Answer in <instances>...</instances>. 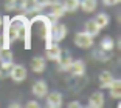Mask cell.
<instances>
[{
	"mask_svg": "<svg viewBox=\"0 0 121 108\" xmlns=\"http://www.w3.org/2000/svg\"><path fill=\"white\" fill-rule=\"evenodd\" d=\"M30 22H31V26L37 28V36L45 42V48L50 46L53 43V40H51V26H53V23L47 17V14H42V12L36 14L33 16V19H30Z\"/></svg>",
	"mask_w": 121,
	"mask_h": 108,
	"instance_id": "obj_1",
	"label": "cell"
},
{
	"mask_svg": "<svg viewBox=\"0 0 121 108\" xmlns=\"http://www.w3.org/2000/svg\"><path fill=\"white\" fill-rule=\"evenodd\" d=\"M47 9H48V12H47V17L51 20V23H56L59 19H62L67 12H65L64 9V5L60 3V2H56V3H51L47 6Z\"/></svg>",
	"mask_w": 121,
	"mask_h": 108,
	"instance_id": "obj_2",
	"label": "cell"
},
{
	"mask_svg": "<svg viewBox=\"0 0 121 108\" xmlns=\"http://www.w3.org/2000/svg\"><path fill=\"white\" fill-rule=\"evenodd\" d=\"M75 45L81 49H89L95 45V42H93V37L90 34H87L86 31H81L75 34Z\"/></svg>",
	"mask_w": 121,
	"mask_h": 108,
	"instance_id": "obj_3",
	"label": "cell"
},
{
	"mask_svg": "<svg viewBox=\"0 0 121 108\" xmlns=\"http://www.w3.org/2000/svg\"><path fill=\"white\" fill-rule=\"evenodd\" d=\"M65 37H67V26L64 23H59V22L53 23V26H51V40H53V43L62 42Z\"/></svg>",
	"mask_w": 121,
	"mask_h": 108,
	"instance_id": "obj_4",
	"label": "cell"
},
{
	"mask_svg": "<svg viewBox=\"0 0 121 108\" xmlns=\"http://www.w3.org/2000/svg\"><path fill=\"white\" fill-rule=\"evenodd\" d=\"M28 77V71L23 65H13V68L9 70V79H13L16 84H20Z\"/></svg>",
	"mask_w": 121,
	"mask_h": 108,
	"instance_id": "obj_5",
	"label": "cell"
},
{
	"mask_svg": "<svg viewBox=\"0 0 121 108\" xmlns=\"http://www.w3.org/2000/svg\"><path fill=\"white\" fill-rule=\"evenodd\" d=\"M45 100H47V107L50 108H59L64 104V97L59 91H51V93L48 91L45 96Z\"/></svg>",
	"mask_w": 121,
	"mask_h": 108,
	"instance_id": "obj_6",
	"label": "cell"
},
{
	"mask_svg": "<svg viewBox=\"0 0 121 108\" xmlns=\"http://www.w3.org/2000/svg\"><path fill=\"white\" fill-rule=\"evenodd\" d=\"M31 93L34 94L37 99H43L48 93V85L45 80H36L31 87Z\"/></svg>",
	"mask_w": 121,
	"mask_h": 108,
	"instance_id": "obj_7",
	"label": "cell"
},
{
	"mask_svg": "<svg viewBox=\"0 0 121 108\" xmlns=\"http://www.w3.org/2000/svg\"><path fill=\"white\" fill-rule=\"evenodd\" d=\"M71 62H73V57H71V54L68 51H62V54H60V57L56 60L57 63V68H59V71H68L70 70V65Z\"/></svg>",
	"mask_w": 121,
	"mask_h": 108,
	"instance_id": "obj_8",
	"label": "cell"
},
{
	"mask_svg": "<svg viewBox=\"0 0 121 108\" xmlns=\"http://www.w3.org/2000/svg\"><path fill=\"white\" fill-rule=\"evenodd\" d=\"M60 54H62V48L57 46V43H51L50 46H47V48H45V59L47 60L56 62V60L60 57Z\"/></svg>",
	"mask_w": 121,
	"mask_h": 108,
	"instance_id": "obj_9",
	"label": "cell"
},
{
	"mask_svg": "<svg viewBox=\"0 0 121 108\" xmlns=\"http://www.w3.org/2000/svg\"><path fill=\"white\" fill-rule=\"evenodd\" d=\"M30 66H31V70L34 71V73L40 74V73H43V71L47 70V59L42 57V56H34L31 59Z\"/></svg>",
	"mask_w": 121,
	"mask_h": 108,
	"instance_id": "obj_10",
	"label": "cell"
},
{
	"mask_svg": "<svg viewBox=\"0 0 121 108\" xmlns=\"http://www.w3.org/2000/svg\"><path fill=\"white\" fill-rule=\"evenodd\" d=\"M68 71H70L75 77H82L84 74H86V62H84V60H79V59L73 60Z\"/></svg>",
	"mask_w": 121,
	"mask_h": 108,
	"instance_id": "obj_11",
	"label": "cell"
},
{
	"mask_svg": "<svg viewBox=\"0 0 121 108\" xmlns=\"http://www.w3.org/2000/svg\"><path fill=\"white\" fill-rule=\"evenodd\" d=\"M104 104H106L104 94L99 93V91L93 93L92 96H90V99H89V107L90 108H101V107H104Z\"/></svg>",
	"mask_w": 121,
	"mask_h": 108,
	"instance_id": "obj_12",
	"label": "cell"
},
{
	"mask_svg": "<svg viewBox=\"0 0 121 108\" xmlns=\"http://www.w3.org/2000/svg\"><path fill=\"white\" fill-rule=\"evenodd\" d=\"M98 80H99L101 90H107V88L112 85V82H113V74H112L110 71H103V73L98 76Z\"/></svg>",
	"mask_w": 121,
	"mask_h": 108,
	"instance_id": "obj_13",
	"label": "cell"
},
{
	"mask_svg": "<svg viewBox=\"0 0 121 108\" xmlns=\"http://www.w3.org/2000/svg\"><path fill=\"white\" fill-rule=\"evenodd\" d=\"M107 90H109V96H110L112 99L120 100V97H121V80L120 79H113L112 85L107 88Z\"/></svg>",
	"mask_w": 121,
	"mask_h": 108,
	"instance_id": "obj_14",
	"label": "cell"
},
{
	"mask_svg": "<svg viewBox=\"0 0 121 108\" xmlns=\"http://www.w3.org/2000/svg\"><path fill=\"white\" fill-rule=\"evenodd\" d=\"M79 8H81L84 12H87V14L95 12L96 8H98V0H81V2H79Z\"/></svg>",
	"mask_w": 121,
	"mask_h": 108,
	"instance_id": "obj_15",
	"label": "cell"
},
{
	"mask_svg": "<svg viewBox=\"0 0 121 108\" xmlns=\"http://www.w3.org/2000/svg\"><path fill=\"white\" fill-rule=\"evenodd\" d=\"M99 48L103 49V51H107V52L113 51V48H115L113 37H110V36H104V37L101 39V42H99Z\"/></svg>",
	"mask_w": 121,
	"mask_h": 108,
	"instance_id": "obj_16",
	"label": "cell"
},
{
	"mask_svg": "<svg viewBox=\"0 0 121 108\" xmlns=\"http://www.w3.org/2000/svg\"><path fill=\"white\" fill-rule=\"evenodd\" d=\"M84 31L87 32V34H90L92 37H96V36L99 34V26L96 25L95 20H87L86 23H84Z\"/></svg>",
	"mask_w": 121,
	"mask_h": 108,
	"instance_id": "obj_17",
	"label": "cell"
},
{
	"mask_svg": "<svg viewBox=\"0 0 121 108\" xmlns=\"http://www.w3.org/2000/svg\"><path fill=\"white\" fill-rule=\"evenodd\" d=\"M93 20L96 22V25L99 26V29H104L109 26V23H110V17L106 14V12H99V14H96V17L93 19Z\"/></svg>",
	"mask_w": 121,
	"mask_h": 108,
	"instance_id": "obj_18",
	"label": "cell"
},
{
	"mask_svg": "<svg viewBox=\"0 0 121 108\" xmlns=\"http://www.w3.org/2000/svg\"><path fill=\"white\" fill-rule=\"evenodd\" d=\"M9 62H13L11 48H3V46H0V63H9Z\"/></svg>",
	"mask_w": 121,
	"mask_h": 108,
	"instance_id": "obj_19",
	"label": "cell"
},
{
	"mask_svg": "<svg viewBox=\"0 0 121 108\" xmlns=\"http://www.w3.org/2000/svg\"><path fill=\"white\" fill-rule=\"evenodd\" d=\"M79 2L81 0H64V9L65 12H76V9L79 8Z\"/></svg>",
	"mask_w": 121,
	"mask_h": 108,
	"instance_id": "obj_20",
	"label": "cell"
},
{
	"mask_svg": "<svg viewBox=\"0 0 121 108\" xmlns=\"http://www.w3.org/2000/svg\"><path fill=\"white\" fill-rule=\"evenodd\" d=\"M93 57H95L98 62H109V60H110V54H109L107 51H103L101 48H98V49L93 51Z\"/></svg>",
	"mask_w": 121,
	"mask_h": 108,
	"instance_id": "obj_21",
	"label": "cell"
},
{
	"mask_svg": "<svg viewBox=\"0 0 121 108\" xmlns=\"http://www.w3.org/2000/svg\"><path fill=\"white\" fill-rule=\"evenodd\" d=\"M14 62H9V63H0V80L8 79L9 77V70L13 68Z\"/></svg>",
	"mask_w": 121,
	"mask_h": 108,
	"instance_id": "obj_22",
	"label": "cell"
},
{
	"mask_svg": "<svg viewBox=\"0 0 121 108\" xmlns=\"http://www.w3.org/2000/svg\"><path fill=\"white\" fill-rule=\"evenodd\" d=\"M5 8L8 11H16V0H5Z\"/></svg>",
	"mask_w": 121,
	"mask_h": 108,
	"instance_id": "obj_23",
	"label": "cell"
},
{
	"mask_svg": "<svg viewBox=\"0 0 121 108\" xmlns=\"http://www.w3.org/2000/svg\"><path fill=\"white\" fill-rule=\"evenodd\" d=\"M121 0H103V3L106 5V6H115V5H118Z\"/></svg>",
	"mask_w": 121,
	"mask_h": 108,
	"instance_id": "obj_24",
	"label": "cell"
},
{
	"mask_svg": "<svg viewBox=\"0 0 121 108\" xmlns=\"http://www.w3.org/2000/svg\"><path fill=\"white\" fill-rule=\"evenodd\" d=\"M67 107L68 108H79V107H81V102H79V100H71V102L67 104Z\"/></svg>",
	"mask_w": 121,
	"mask_h": 108,
	"instance_id": "obj_25",
	"label": "cell"
},
{
	"mask_svg": "<svg viewBox=\"0 0 121 108\" xmlns=\"http://www.w3.org/2000/svg\"><path fill=\"white\" fill-rule=\"evenodd\" d=\"M25 107H28V108H37V107H39V102H37V100H30V102H26Z\"/></svg>",
	"mask_w": 121,
	"mask_h": 108,
	"instance_id": "obj_26",
	"label": "cell"
},
{
	"mask_svg": "<svg viewBox=\"0 0 121 108\" xmlns=\"http://www.w3.org/2000/svg\"><path fill=\"white\" fill-rule=\"evenodd\" d=\"M9 107H13V108H19V107H20V104H19V102H13Z\"/></svg>",
	"mask_w": 121,
	"mask_h": 108,
	"instance_id": "obj_27",
	"label": "cell"
},
{
	"mask_svg": "<svg viewBox=\"0 0 121 108\" xmlns=\"http://www.w3.org/2000/svg\"><path fill=\"white\" fill-rule=\"evenodd\" d=\"M2 23H3V16H0V28H2Z\"/></svg>",
	"mask_w": 121,
	"mask_h": 108,
	"instance_id": "obj_28",
	"label": "cell"
}]
</instances>
